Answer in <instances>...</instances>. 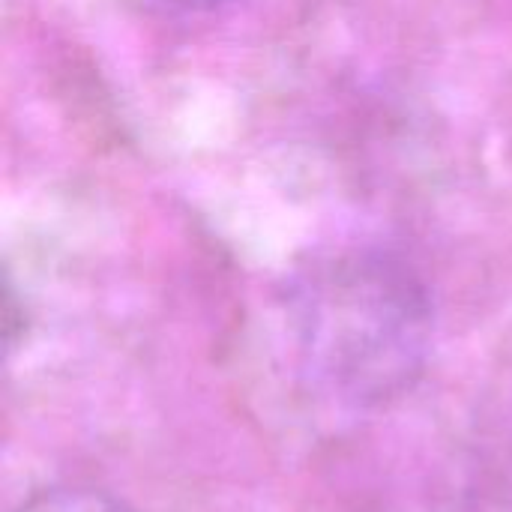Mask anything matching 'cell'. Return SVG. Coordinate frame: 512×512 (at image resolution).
<instances>
[{
	"instance_id": "cell-1",
	"label": "cell",
	"mask_w": 512,
	"mask_h": 512,
	"mask_svg": "<svg viewBox=\"0 0 512 512\" xmlns=\"http://www.w3.org/2000/svg\"><path fill=\"white\" fill-rule=\"evenodd\" d=\"M276 312L294 387L339 420L408 393L435 342L426 282L402 255L375 243L309 252L288 273Z\"/></svg>"
},
{
	"instance_id": "cell-2",
	"label": "cell",
	"mask_w": 512,
	"mask_h": 512,
	"mask_svg": "<svg viewBox=\"0 0 512 512\" xmlns=\"http://www.w3.org/2000/svg\"><path fill=\"white\" fill-rule=\"evenodd\" d=\"M15 512H138L111 492L93 486H48Z\"/></svg>"
},
{
	"instance_id": "cell-3",
	"label": "cell",
	"mask_w": 512,
	"mask_h": 512,
	"mask_svg": "<svg viewBox=\"0 0 512 512\" xmlns=\"http://www.w3.org/2000/svg\"><path fill=\"white\" fill-rule=\"evenodd\" d=\"M138 3L165 18H198V15L222 12V9L234 6L237 0H138Z\"/></svg>"
}]
</instances>
